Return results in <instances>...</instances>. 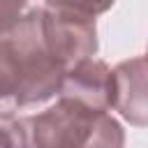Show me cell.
Returning <instances> with one entry per match:
<instances>
[{
    "instance_id": "cell-6",
    "label": "cell",
    "mask_w": 148,
    "mask_h": 148,
    "mask_svg": "<svg viewBox=\"0 0 148 148\" xmlns=\"http://www.w3.org/2000/svg\"><path fill=\"white\" fill-rule=\"evenodd\" d=\"M30 5L21 0H0V37H7L18 28Z\"/></svg>"
},
{
    "instance_id": "cell-5",
    "label": "cell",
    "mask_w": 148,
    "mask_h": 148,
    "mask_svg": "<svg viewBox=\"0 0 148 148\" xmlns=\"http://www.w3.org/2000/svg\"><path fill=\"white\" fill-rule=\"evenodd\" d=\"M116 102L113 109L134 127H148V60L130 58L116 65Z\"/></svg>"
},
{
    "instance_id": "cell-3",
    "label": "cell",
    "mask_w": 148,
    "mask_h": 148,
    "mask_svg": "<svg viewBox=\"0 0 148 148\" xmlns=\"http://www.w3.org/2000/svg\"><path fill=\"white\" fill-rule=\"evenodd\" d=\"M111 5H69L44 2L42 5V35L49 53L65 69L90 60L97 53V25L95 16Z\"/></svg>"
},
{
    "instance_id": "cell-4",
    "label": "cell",
    "mask_w": 148,
    "mask_h": 148,
    "mask_svg": "<svg viewBox=\"0 0 148 148\" xmlns=\"http://www.w3.org/2000/svg\"><path fill=\"white\" fill-rule=\"evenodd\" d=\"M60 99H72L95 111L109 113L116 102V76L104 60H86L62 79Z\"/></svg>"
},
{
    "instance_id": "cell-2",
    "label": "cell",
    "mask_w": 148,
    "mask_h": 148,
    "mask_svg": "<svg viewBox=\"0 0 148 148\" xmlns=\"http://www.w3.org/2000/svg\"><path fill=\"white\" fill-rule=\"evenodd\" d=\"M23 125L30 148H125V130L113 116L72 99L25 116Z\"/></svg>"
},
{
    "instance_id": "cell-1",
    "label": "cell",
    "mask_w": 148,
    "mask_h": 148,
    "mask_svg": "<svg viewBox=\"0 0 148 148\" xmlns=\"http://www.w3.org/2000/svg\"><path fill=\"white\" fill-rule=\"evenodd\" d=\"M62 79L42 35V5H30L18 28L0 37V113L49 102L60 95Z\"/></svg>"
},
{
    "instance_id": "cell-9",
    "label": "cell",
    "mask_w": 148,
    "mask_h": 148,
    "mask_svg": "<svg viewBox=\"0 0 148 148\" xmlns=\"http://www.w3.org/2000/svg\"><path fill=\"white\" fill-rule=\"evenodd\" d=\"M146 60H148V51H146Z\"/></svg>"
},
{
    "instance_id": "cell-7",
    "label": "cell",
    "mask_w": 148,
    "mask_h": 148,
    "mask_svg": "<svg viewBox=\"0 0 148 148\" xmlns=\"http://www.w3.org/2000/svg\"><path fill=\"white\" fill-rule=\"evenodd\" d=\"M0 148H14V116L0 113Z\"/></svg>"
},
{
    "instance_id": "cell-8",
    "label": "cell",
    "mask_w": 148,
    "mask_h": 148,
    "mask_svg": "<svg viewBox=\"0 0 148 148\" xmlns=\"http://www.w3.org/2000/svg\"><path fill=\"white\" fill-rule=\"evenodd\" d=\"M14 148H30L23 118H14Z\"/></svg>"
}]
</instances>
